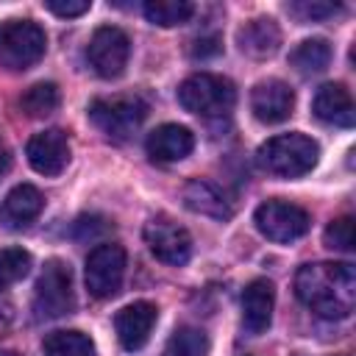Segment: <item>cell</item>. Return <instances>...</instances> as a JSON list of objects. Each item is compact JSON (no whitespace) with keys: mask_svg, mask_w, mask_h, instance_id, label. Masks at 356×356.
Instances as JSON below:
<instances>
[{"mask_svg":"<svg viewBox=\"0 0 356 356\" xmlns=\"http://www.w3.org/2000/svg\"><path fill=\"white\" fill-rule=\"evenodd\" d=\"M298 300L325 320H345L356 306V270L348 261H314L295 273Z\"/></svg>","mask_w":356,"mask_h":356,"instance_id":"1","label":"cell"},{"mask_svg":"<svg viewBox=\"0 0 356 356\" xmlns=\"http://www.w3.org/2000/svg\"><path fill=\"white\" fill-rule=\"evenodd\" d=\"M320 159V145L306 134H278L256 150V161L275 178H300Z\"/></svg>","mask_w":356,"mask_h":356,"instance_id":"2","label":"cell"},{"mask_svg":"<svg viewBox=\"0 0 356 356\" xmlns=\"http://www.w3.org/2000/svg\"><path fill=\"white\" fill-rule=\"evenodd\" d=\"M178 103L197 117H225L236 103V86L222 75L197 72L178 86Z\"/></svg>","mask_w":356,"mask_h":356,"instance_id":"3","label":"cell"},{"mask_svg":"<svg viewBox=\"0 0 356 356\" xmlns=\"http://www.w3.org/2000/svg\"><path fill=\"white\" fill-rule=\"evenodd\" d=\"M47 47L44 31L33 19H3L0 22V67L19 72L33 67Z\"/></svg>","mask_w":356,"mask_h":356,"instance_id":"4","label":"cell"},{"mask_svg":"<svg viewBox=\"0 0 356 356\" xmlns=\"http://www.w3.org/2000/svg\"><path fill=\"white\" fill-rule=\"evenodd\" d=\"M147 117V103L139 97V95H114V97H97L92 106H89V120L92 125L114 139V142H122L128 139Z\"/></svg>","mask_w":356,"mask_h":356,"instance_id":"5","label":"cell"},{"mask_svg":"<svg viewBox=\"0 0 356 356\" xmlns=\"http://www.w3.org/2000/svg\"><path fill=\"white\" fill-rule=\"evenodd\" d=\"M75 309L72 273L61 259H50L33 289V312L39 320H56Z\"/></svg>","mask_w":356,"mask_h":356,"instance_id":"6","label":"cell"},{"mask_svg":"<svg viewBox=\"0 0 356 356\" xmlns=\"http://www.w3.org/2000/svg\"><path fill=\"white\" fill-rule=\"evenodd\" d=\"M253 222H256L259 234L267 236L270 242H295V239H300V236L309 231V225H312L306 209H300L298 203L281 200V197L264 200V203L256 209Z\"/></svg>","mask_w":356,"mask_h":356,"instance_id":"7","label":"cell"},{"mask_svg":"<svg viewBox=\"0 0 356 356\" xmlns=\"http://www.w3.org/2000/svg\"><path fill=\"white\" fill-rule=\"evenodd\" d=\"M125 248L117 242H100L86 256V289L92 298H114L125 278Z\"/></svg>","mask_w":356,"mask_h":356,"instance_id":"8","label":"cell"},{"mask_svg":"<svg viewBox=\"0 0 356 356\" xmlns=\"http://www.w3.org/2000/svg\"><path fill=\"white\" fill-rule=\"evenodd\" d=\"M128 56H131V39L122 28L117 25H100L92 39H89V47H86V58H89V67L111 81V78H120L128 67Z\"/></svg>","mask_w":356,"mask_h":356,"instance_id":"9","label":"cell"},{"mask_svg":"<svg viewBox=\"0 0 356 356\" xmlns=\"http://www.w3.org/2000/svg\"><path fill=\"white\" fill-rule=\"evenodd\" d=\"M145 242L150 253L164 264H186L192 256V236L170 217H153L145 225Z\"/></svg>","mask_w":356,"mask_h":356,"instance_id":"10","label":"cell"},{"mask_svg":"<svg viewBox=\"0 0 356 356\" xmlns=\"http://www.w3.org/2000/svg\"><path fill=\"white\" fill-rule=\"evenodd\" d=\"M25 156H28V164L39 175H50V178L53 175H61L64 167L70 164V139L58 128L39 131V134H33L28 139Z\"/></svg>","mask_w":356,"mask_h":356,"instance_id":"11","label":"cell"},{"mask_svg":"<svg viewBox=\"0 0 356 356\" xmlns=\"http://www.w3.org/2000/svg\"><path fill=\"white\" fill-rule=\"evenodd\" d=\"M292 108H295V92L289 83H284L278 78L259 81L250 92V111L264 125L284 122L292 114Z\"/></svg>","mask_w":356,"mask_h":356,"instance_id":"12","label":"cell"},{"mask_svg":"<svg viewBox=\"0 0 356 356\" xmlns=\"http://www.w3.org/2000/svg\"><path fill=\"white\" fill-rule=\"evenodd\" d=\"M159 320V309L150 303V300H136L125 309L117 312L114 317V331H117V339L125 350H139L145 348V342L150 339V331Z\"/></svg>","mask_w":356,"mask_h":356,"instance_id":"13","label":"cell"},{"mask_svg":"<svg viewBox=\"0 0 356 356\" xmlns=\"http://www.w3.org/2000/svg\"><path fill=\"white\" fill-rule=\"evenodd\" d=\"M192 147H195V134L178 122H164V125L153 128L145 139L147 156L153 161H161V164H172V161L186 159L192 153Z\"/></svg>","mask_w":356,"mask_h":356,"instance_id":"14","label":"cell"},{"mask_svg":"<svg viewBox=\"0 0 356 356\" xmlns=\"http://www.w3.org/2000/svg\"><path fill=\"white\" fill-rule=\"evenodd\" d=\"M273 303H275V289L267 278H253L245 286V292H242V325L248 334L259 337L270 328Z\"/></svg>","mask_w":356,"mask_h":356,"instance_id":"15","label":"cell"},{"mask_svg":"<svg viewBox=\"0 0 356 356\" xmlns=\"http://www.w3.org/2000/svg\"><path fill=\"white\" fill-rule=\"evenodd\" d=\"M42 209H44L42 192L31 184H19L0 203V225L8 231H19V228L31 225L42 214Z\"/></svg>","mask_w":356,"mask_h":356,"instance_id":"16","label":"cell"},{"mask_svg":"<svg viewBox=\"0 0 356 356\" xmlns=\"http://www.w3.org/2000/svg\"><path fill=\"white\" fill-rule=\"evenodd\" d=\"M312 111L320 122L337 125V128H350L356 120L353 97L342 83H323L312 100Z\"/></svg>","mask_w":356,"mask_h":356,"instance_id":"17","label":"cell"},{"mask_svg":"<svg viewBox=\"0 0 356 356\" xmlns=\"http://www.w3.org/2000/svg\"><path fill=\"white\" fill-rule=\"evenodd\" d=\"M184 203L189 211L195 214H206V217H214V220H228L234 214L225 192L206 181V178H192L186 186H184Z\"/></svg>","mask_w":356,"mask_h":356,"instance_id":"18","label":"cell"},{"mask_svg":"<svg viewBox=\"0 0 356 356\" xmlns=\"http://www.w3.org/2000/svg\"><path fill=\"white\" fill-rule=\"evenodd\" d=\"M236 42L239 50L248 53L250 58H270L281 44V31L273 17H256L239 28Z\"/></svg>","mask_w":356,"mask_h":356,"instance_id":"19","label":"cell"},{"mask_svg":"<svg viewBox=\"0 0 356 356\" xmlns=\"http://www.w3.org/2000/svg\"><path fill=\"white\" fill-rule=\"evenodd\" d=\"M331 61V44L325 39H303L292 53H289V64L300 72V75H317L328 67Z\"/></svg>","mask_w":356,"mask_h":356,"instance_id":"20","label":"cell"},{"mask_svg":"<svg viewBox=\"0 0 356 356\" xmlns=\"http://www.w3.org/2000/svg\"><path fill=\"white\" fill-rule=\"evenodd\" d=\"M142 11L153 25L175 28V25H184L192 19L195 3H189V0H145Z\"/></svg>","mask_w":356,"mask_h":356,"instance_id":"21","label":"cell"},{"mask_svg":"<svg viewBox=\"0 0 356 356\" xmlns=\"http://www.w3.org/2000/svg\"><path fill=\"white\" fill-rule=\"evenodd\" d=\"M44 356H95V342L83 331H50L42 342Z\"/></svg>","mask_w":356,"mask_h":356,"instance_id":"22","label":"cell"},{"mask_svg":"<svg viewBox=\"0 0 356 356\" xmlns=\"http://www.w3.org/2000/svg\"><path fill=\"white\" fill-rule=\"evenodd\" d=\"M61 103V95H58V86L50 83V81H39L33 86H28L19 97V108L28 114V117H44V114H53Z\"/></svg>","mask_w":356,"mask_h":356,"instance_id":"23","label":"cell"},{"mask_svg":"<svg viewBox=\"0 0 356 356\" xmlns=\"http://www.w3.org/2000/svg\"><path fill=\"white\" fill-rule=\"evenodd\" d=\"M161 356H209V337L195 325H181L167 339Z\"/></svg>","mask_w":356,"mask_h":356,"instance_id":"24","label":"cell"},{"mask_svg":"<svg viewBox=\"0 0 356 356\" xmlns=\"http://www.w3.org/2000/svg\"><path fill=\"white\" fill-rule=\"evenodd\" d=\"M31 270V253L22 248H3L0 250V289L22 281Z\"/></svg>","mask_w":356,"mask_h":356,"instance_id":"25","label":"cell"},{"mask_svg":"<svg viewBox=\"0 0 356 356\" xmlns=\"http://www.w3.org/2000/svg\"><path fill=\"white\" fill-rule=\"evenodd\" d=\"M323 242H325V248H331V250L350 253V250H353V242H356L353 220H350V217H337L334 222H328V228L323 231Z\"/></svg>","mask_w":356,"mask_h":356,"instance_id":"26","label":"cell"},{"mask_svg":"<svg viewBox=\"0 0 356 356\" xmlns=\"http://www.w3.org/2000/svg\"><path fill=\"white\" fill-rule=\"evenodd\" d=\"M289 11L300 19V22H317V19H325V17H334L339 11L337 3H320V0H300V3H292Z\"/></svg>","mask_w":356,"mask_h":356,"instance_id":"27","label":"cell"},{"mask_svg":"<svg viewBox=\"0 0 356 356\" xmlns=\"http://www.w3.org/2000/svg\"><path fill=\"white\" fill-rule=\"evenodd\" d=\"M108 228H111V225H108L106 217H97V214H89V217H86V214H83V217L75 220V225H72V236L81 239V242H89V239H100Z\"/></svg>","mask_w":356,"mask_h":356,"instance_id":"28","label":"cell"},{"mask_svg":"<svg viewBox=\"0 0 356 356\" xmlns=\"http://www.w3.org/2000/svg\"><path fill=\"white\" fill-rule=\"evenodd\" d=\"M44 8L53 11L56 17H81L92 8L89 0H44Z\"/></svg>","mask_w":356,"mask_h":356,"instance_id":"29","label":"cell"},{"mask_svg":"<svg viewBox=\"0 0 356 356\" xmlns=\"http://www.w3.org/2000/svg\"><path fill=\"white\" fill-rule=\"evenodd\" d=\"M220 53V39L217 36H200L192 42V56L195 58H206V56H214Z\"/></svg>","mask_w":356,"mask_h":356,"instance_id":"30","label":"cell"},{"mask_svg":"<svg viewBox=\"0 0 356 356\" xmlns=\"http://www.w3.org/2000/svg\"><path fill=\"white\" fill-rule=\"evenodd\" d=\"M8 167H11V153H8V147L0 142V178L8 172Z\"/></svg>","mask_w":356,"mask_h":356,"instance_id":"31","label":"cell"},{"mask_svg":"<svg viewBox=\"0 0 356 356\" xmlns=\"http://www.w3.org/2000/svg\"><path fill=\"white\" fill-rule=\"evenodd\" d=\"M0 356H19V353H14V350H0Z\"/></svg>","mask_w":356,"mask_h":356,"instance_id":"32","label":"cell"}]
</instances>
